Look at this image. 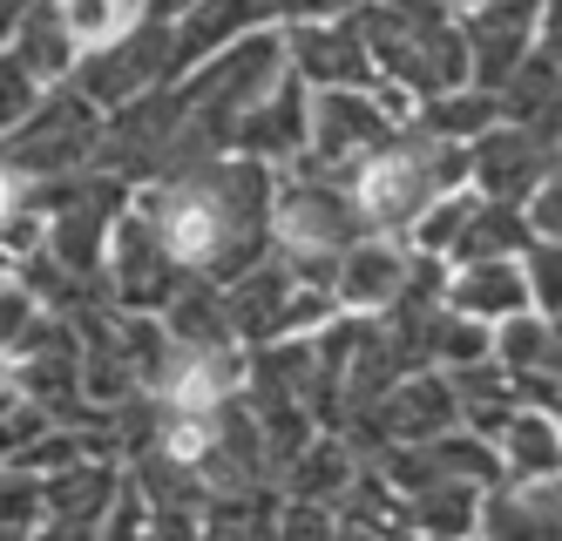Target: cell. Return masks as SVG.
Wrapping results in <instances>:
<instances>
[{"label": "cell", "mask_w": 562, "mask_h": 541, "mask_svg": "<svg viewBox=\"0 0 562 541\" xmlns=\"http://www.w3.org/2000/svg\"><path fill=\"white\" fill-rule=\"evenodd\" d=\"M130 203L143 211V224L156 230V244L170 251V264L183 278L224 284L271 251V230H265L271 170L251 156H237V149L196 162V170L156 177V183L130 190Z\"/></svg>", "instance_id": "1"}, {"label": "cell", "mask_w": 562, "mask_h": 541, "mask_svg": "<svg viewBox=\"0 0 562 541\" xmlns=\"http://www.w3.org/2000/svg\"><path fill=\"white\" fill-rule=\"evenodd\" d=\"M339 183L352 196L359 224L380 230V237H400L440 190L468 183V143H434L414 122H400V129H386Z\"/></svg>", "instance_id": "2"}, {"label": "cell", "mask_w": 562, "mask_h": 541, "mask_svg": "<svg viewBox=\"0 0 562 541\" xmlns=\"http://www.w3.org/2000/svg\"><path fill=\"white\" fill-rule=\"evenodd\" d=\"M352 21L373 55V75L393 81L400 95L427 102V95L468 81V48H461L454 8H440V0H352Z\"/></svg>", "instance_id": "3"}, {"label": "cell", "mask_w": 562, "mask_h": 541, "mask_svg": "<svg viewBox=\"0 0 562 541\" xmlns=\"http://www.w3.org/2000/svg\"><path fill=\"white\" fill-rule=\"evenodd\" d=\"M265 230H271V251L285 258L305 284H333V258L346 251L352 237H367L346 183L339 177H318L312 162H292V170L271 177Z\"/></svg>", "instance_id": "4"}, {"label": "cell", "mask_w": 562, "mask_h": 541, "mask_svg": "<svg viewBox=\"0 0 562 541\" xmlns=\"http://www.w3.org/2000/svg\"><path fill=\"white\" fill-rule=\"evenodd\" d=\"M102 129H109V115L75 89V81H55V89H42V102L0 136V162H8L21 183H55V177H75V170H95Z\"/></svg>", "instance_id": "5"}, {"label": "cell", "mask_w": 562, "mask_h": 541, "mask_svg": "<svg viewBox=\"0 0 562 541\" xmlns=\"http://www.w3.org/2000/svg\"><path fill=\"white\" fill-rule=\"evenodd\" d=\"M414 115V95H400L393 81H373V89H312L305 109V156L318 177H346L359 156H367L386 129Z\"/></svg>", "instance_id": "6"}, {"label": "cell", "mask_w": 562, "mask_h": 541, "mask_svg": "<svg viewBox=\"0 0 562 541\" xmlns=\"http://www.w3.org/2000/svg\"><path fill=\"white\" fill-rule=\"evenodd\" d=\"M440 271L448 264H434V258H414L400 237H352L346 251L333 258V312L346 318H386L400 298H414V291H440Z\"/></svg>", "instance_id": "7"}, {"label": "cell", "mask_w": 562, "mask_h": 541, "mask_svg": "<svg viewBox=\"0 0 562 541\" xmlns=\"http://www.w3.org/2000/svg\"><path fill=\"white\" fill-rule=\"evenodd\" d=\"M68 81H75V89H82L102 115L123 109V102H136V95H149V89H164V81H170V27L143 14L130 34H115L109 48H95V55L75 61Z\"/></svg>", "instance_id": "8"}, {"label": "cell", "mask_w": 562, "mask_h": 541, "mask_svg": "<svg viewBox=\"0 0 562 541\" xmlns=\"http://www.w3.org/2000/svg\"><path fill=\"white\" fill-rule=\"evenodd\" d=\"M549 177H555V129L488 122V129L468 143V190L488 196V203H521Z\"/></svg>", "instance_id": "9"}, {"label": "cell", "mask_w": 562, "mask_h": 541, "mask_svg": "<svg viewBox=\"0 0 562 541\" xmlns=\"http://www.w3.org/2000/svg\"><path fill=\"white\" fill-rule=\"evenodd\" d=\"M285 68L305 81V89H373V55L359 41V21L352 8L333 14V21H285Z\"/></svg>", "instance_id": "10"}, {"label": "cell", "mask_w": 562, "mask_h": 541, "mask_svg": "<svg viewBox=\"0 0 562 541\" xmlns=\"http://www.w3.org/2000/svg\"><path fill=\"white\" fill-rule=\"evenodd\" d=\"M305 109H312V89L285 68V75H278L245 115H237L231 149H237V156H251V162H265L271 177H278V170H292V162L305 156Z\"/></svg>", "instance_id": "11"}, {"label": "cell", "mask_w": 562, "mask_h": 541, "mask_svg": "<svg viewBox=\"0 0 562 541\" xmlns=\"http://www.w3.org/2000/svg\"><path fill=\"white\" fill-rule=\"evenodd\" d=\"M164 27H170V81H177L204 55L231 48V41H245L258 27H278V21H271V0H190V8L177 21H164Z\"/></svg>", "instance_id": "12"}, {"label": "cell", "mask_w": 562, "mask_h": 541, "mask_svg": "<svg viewBox=\"0 0 562 541\" xmlns=\"http://www.w3.org/2000/svg\"><path fill=\"white\" fill-rule=\"evenodd\" d=\"M440 305L474 318V325H502L529 305V278H521V258H468L440 271Z\"/></svg>", "instance_id": "13"}, {"label": "cell", "mask_w": 562, "mask_h": 541, "mask_svg": "<svg viewBox=\"0 0 562 541\" xmlns=\"http://www.w3.org/2000/svg\"><path fill=\"white\" fill-rule=\"evenodd\" d=\"M474 541H555V481H495V487H481Z\"/></svg>", "instance_id": "14"}, {"label": "cell", "mask_w": 562, "mask_h": 541, "mask_svg": "<svg viewBox=\"0 0 562 541\" xmlns=\"http://www.w3.org/2000/svg\"><path fill=\"white\" fill-rule=\"evenodd\" d=\"M115 487H123V467L109 461V453H82V461H68L61 474H42V521H102Z\"/></svg>", "instance_id": "15"}, {"label": "cell", "mask_w": 562, "mask_h": 541, "mask_svg": "<svg viewBox=\"0 0 562 541\" xmlns=\"http://www.w3.org/2000/svg\"><path fill=\"white\" fill-rule=\"evenodd\" d=\"M352 474H359V453H352L339 433H326V427H318L285 467H278V481H285V501H318V508H339V494L352 487Z\"/></svg>", "instance_id": "16"}, {"label": "cell", "mask_w": 562, "mask_h": 541, "mask_svg": "<svg viewBox=\"0 0 562 541\" xmlns=\"http://www.w3.org/2000/svg\"><path fill=\"white\" fill-rule=\"evenodd\" d=\"M393 501H400V528H407V534H427V541H474L481 487H461V481H427V487L393 494Z\"/></svg>", "instance_id": "17"}, {"label": "cell", "mask_w": 562, "mask_h": 541, "mask_svg": "<svg viewBox=\"0 0 562 541\" xmlns=\"http://www.w3.org/2000/svg\"><path fill=\"white\" fill-rule=\"evenodd\" d=\"M495 447V467L502 481H555V461H562V447H555V413H508V427L488 440Z\"/></svg>", "instance_id": "18"}, {"label": "cell", "mask_w": 562, "mask_h": 541, "mask_svg": "<svg viewBox=\"0 0 562 541\" xmlns=\"http://www.w3.org/2000/svg\"><path fill=\"white\" fill-rule=\"evenodd\" d=\"M407 122H414L420 136H434V143H474L488 122H502V109H495V89H474V81H461V89H440V95L414 102Z\"/></svg>", "instance_id": "19"}, {"label": "cell", "mask_w": 562, "mask_h": 541, "mask_svg": "<svg viewBox=\"0 0 562 541\" xmlns=\"http://www.w3.org/2000/svg\"><path fill=\"white\" fill-rule=\"evenodd\" d=\"M48 8H55V21L68 34L75 61L95 55V48H109L115 34H130L143 21V0H48Z\"/></svg>", "instance_id": "20"}, {"label": "cell", "mask_w": 562, "mask_h": 541, "mask_svg": "<svg viewBox=\"0 0 562 541\" xmlns=\"http://www.w3.org/2000/svg\"><path fill=\"white\" fill-rule=\"evenodd\" d=\"M474 203H481V196H474L468 183H461V190H440L427 211H420L407 230H400V244H407L414 258L448 264V258H454V244H461V230H468V217H474Z\"/></svg>", "instance_id": "21"}, {"label": "cell", "mask_w": 562, "mask_h": 541, "mask_svg": "<svg viewBox=\"0 0 562 541\" xmlns=\"http://www.w3.org/2000/svg\"><path fill=\"white\" fill-rule=\"evenodd\" d=\"M488 359L502 372H555V318L542 312H515L502 325H488Z\"/></svg>", "instance_id": "22"}, {"label": "cell", "mask_w": 562, "mask_h": 541, "mask_svg": "<svg viewBox=\"0 0 562 541\" xmlns=\"http://www.w3.org/2000/svg\"><path fill=\"white\" fill-rule=\"evenodd\" d=\"M529 244H536V237H529V224H521L515 203H488V196H481L448 264H468V258H521Z\"/></svg>", "instance_id": "23"}, {"label": "cell", "mask_w": 562, "mask_h": 541, "mask_svg": "<svg viewBox=\"0 0 562 541\" xmlns=\"http://www.w3.org/2000/svg\"><path fill=\"white\" fill-rule=\"evenodd\" d=\"M95 541H156V528H149V501L136 494V481H130V474H123V487H115L109 515L95 521Z\"/></svg>", "instance_id": "24"}, {"label": "cell", "mask_w": 562, "mask_h": 541, "mask_svg": "<svg viewBox=\"0 0 562 541\" xmlns=\"http://www.w3.org/2000/svg\"><path fill=\"white\" fill-rule=\"evenodd\" d=\"M27 318H34V298L21 291V278H14V271H0V359L14 352V339L27 331Z\"/></svg>", "instance_id": "25"}, {"label": "cell", "mask_w": 562, "mask_h": 541, "mask_svg": "<svg viewBox=\"0 0 562 541\" xmlns=\"http://www.w3.org/2000/svg\"><path fill=\"white\" fill-rule=\"evenodd\" d=\"M352 0H271V21L285 27V21H333V14H346Z\"/></svg>", "instance_id": "26"}, {"label": "cell", "mask_w": 562, "mask_h": 541, "mask_svg": "<svg viewBox=\"0 0 562 541\" xmlns=\"http://www.w3.org/2000/svg\"><path fill=\"white\" fill-rule=\"evenodd\" d=\"M21 203H27V183H21V177L8 170V162H0V217H14Z\"/></svg>", "instance_id": "27"}, {"label": "cell", "mask_w": 562, "mask_h": 541, "mask_svg": "<svg viewBox=\"0 0 562 541\" xmlns=\"http://www.w3.org/2000/svg\"><path fill=\"white\" fill-rule=\"evenodd\" d=\"M183 8H190V0H143V14H149V21H177Z\"/></svg>", "instance_id": "28"}]
</instances>
